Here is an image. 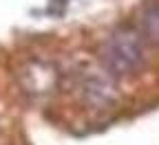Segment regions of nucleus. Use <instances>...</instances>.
Listing matches in <instances>:
<instances>
[{
    "label": "nucleus",
    "instance_id": "1",
    "mask_svg": "<svg viewBox=\"0 0 159 145\" xmlns=\"http://www.w3.org/2000/svg\"><path fill=\"white\" fill-rule=\"evenodd\" d=\"M144 44L146 42L137 29H130V27L115 29L99 49L102 66L113 77L135 75L144 66Z\"/></svg>",
    "mask_w": 159,
    "mask_h": 145
},
{
    "label": "nucleus",
    "instance_id": "2",
    "mask_svg": "<svg viewBox=\"0 0 159 145\" xmlns=\"http://www.w3.org/2000/svg\"><path fill=\"white\" fill-rule=\"evenodd\" d=\"M80 90H82L84 101L91 108H108L115 101V84H113V75L102 66V68H91L82 73L80 79Z\"/></svg>",
    "mask_w": 159,
    "mask_h": 145
},
{
    "label": "nucleus",
    "instance_id": "3",
    "mask_svg": "<svg viewBox=\"0 0 159 145\" xmlns=\"http://www.w3.org/2000/svg\"><path fill=\"white\" fill-rule=\"evenodd\" d=\"M20 81L31 95H49L57 88V70L47 62H29L20 70Z\"/></svg>",
    "mask_w": 159,
    "mask_h": 145
},
{
    "label": "nucleus",
    "instance_id": "4",
    "mask_svg": "<svg viewBox=\"0 0 159 145\" xmlns=\"http://www.w3.org/2000/svg\"><path fill=\"white\" fill-rule=\"evenodd\" d=\"M137 31H139V35L144 37L146 44L159 46V7L157 5H150V7L144 9Z\"/></svg>",
    "mask_w": 159,
    "mask_h": 145
}]
</instances>
